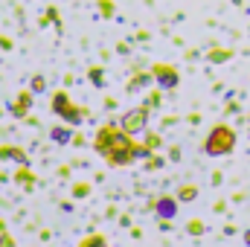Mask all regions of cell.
<instances>
[{
	"label": "cell",
	"instance_id": "obj_1",
	"mask_svg": "<svg viewBox=\"0 0 250 247\" xmlns=\"http://www.w3.org/2000/svg\"><path fill=\"white\" fill-rule=\"evenodd\" d=\"M160 215L172 218V215H175V204H172V201H160Z\"/></svg>",
	"mask_w": 250,
	"mask_h": 247
}]
</instances>
